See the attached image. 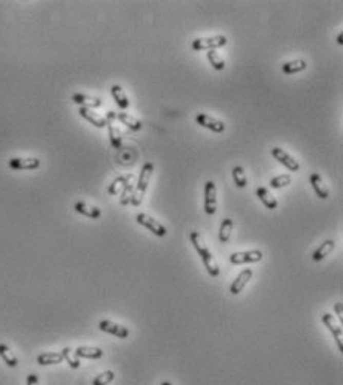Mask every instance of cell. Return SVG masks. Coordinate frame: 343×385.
Instances as JSON below:
<instances>
[{"mask_svg":"<svg viewBox=\"0 0 343 385\" xmlns=\"http://www.w3.org/2000/svg\"><path fill=\"white\" fill-rule=\"evenodd\" d=\"M36 361H37L41 366H49V364H59V363H63L64 358H63L62 353H44V354L37 355Z\"/></svg>","mask_w":343,"mask_h":385,"instance_id":"603a6c76","label":"cell"},{"mask_svg":"<svg viewBox=\"0 0 343 385\" xmlns=\"http://www.w3.org/2000/svg\"><path fill=\"white\" fill-rule=\"evenodd\" d=\"M207 60H209V63L212 64V67H214V69H217V70H224V67H225V62H224V59L219 56L215 49H211V51L207 52Z\"/></svg>","mask_w":343,"mask_h":385,"instance_id":"f1b7e54d","label":"cell"},{"mask_svg":"<svg viewBox=\"0 0 343 385\" xmlns=\"http://www.w3.org/2000/svg\"><path fill=\"white\" fill-rule=\"evenodd\" d=\"M189 241H191L193 247L196 248V251L199 252V255H200V259H202L203 264H204V267H206V270H207V273L212 278L218 277V263L214 259V255H212V252L209 251L207 245L204 244L202 234H200L199 231H191V233H189Z\"/></svg>","mask_w":343,"mask_h":385,"instance_id":"6da1fadb","label":"cell"},{"mask_svg":"<svg viewBox=\"0 0 343 385\" xmlns=\"http://www.w3.org/2000/svg\"><path fill=\"white\" fill-rule=\"evenodd\" d=\"M27 385H39V376L36 373H30L27 376Z\"/></svg>","mask_w":343,"mask_h":385,"instance_id":"836d02e7","label":"cell"},{"mask_svg":"<svg viewBox=\"0 0 343 385\" xmlns=\"http://www.w3.org/2000/svg\"><path fill=\"white\" fill-rule=\"evenodd\" d=\"M234 227V221L232 218H224L222 223H221V227H219V242L225 244L230 241V236H232V231H233Z\"/></svg>","mask_w":343,"mask_h":385,"instance_id":"cb8c5ba5","label":"cell"},{"mask_svg":"<svg viewBox=\"0 0 343 385\" xmlns=\"http://www.w3.org/2000/svg\"><path fill=\"white\" fill-rule=\"evenodd\" d=\"M41 166L39 158H11L9 160V168L15 170H33Z\"/></svg>","mask_w":343,"mask_h":385,"instance_id":"4fadbf2b","label":"cell"},{"mask_svg":"<svg viewBox=\"0 0 343 385\" xmlns=\"http://www.w3.org/2000/svg\"><path fill=\"white\" fill-rule=\"evenodd\" d=\"M117 121V114L113 111H108V115H106V127L109 130V140L110 145L115 148V150H120L121 145H123V135L118 129V125L115 124Z\"/></svg>","mask_w":343,"mask_h":385,"instance_id":"5b68a950","label":"cell"},{"mask_svg":"<svg viewBox=\"0 0 343 385\" xmlns=\"http://www.w3.org/2000/svg\"><path fill=\"white\" fill-rule=\"evenodd\" d=\"M161 385H172V382H169V381H164V382H161Z\"/></svg>","mask_w":343,"mask_h":385,"instance_id":"8d00e7d4","label":"cell"},{"mask_svg":"<svg viewBox=\"0 0 343 385\" xmlns=\"http://www.w3.org/2000/svg\"><path fill=\"white\" fill-rule=\"evenodd\" d=\"M79 115L82 117V118H85L87 121H90V123L93 124L94 127H97V129H103V127H106V118L105 117H102V115H99L97 112H94L93 109H88V108H79Z\"/></svg>","mask_w":343,"mask_h":385,"instance_id":"9a60e30c","label":"cell"},{"mask_svg":"<svg viewBox=\"0 0 343 385\" xmlns=\"http://www.w3.org/2000/svg\"><path fill=\"white\" fill-rule=\"evenodd\" d=\"M272 155L275 157V160H278L279 163H282L287 169L291 170V172H297V170L300 169V163L297 161L296 158L291 157L287 151H283L279 146L272 148Z\"/></svg>","mask_w":343,"mask_h":385,"instance_id":"30bf717a","label":"cell"},{"mask_svg":"<svg viewBox=\"0 0 343 385\" xmlns=\"http://www.w3.org/2000/svg\"><path fill=\"white\" fill-rule=\"evenodd\" d=\"M196 123L200 124L204 129H209L211 132H215V133H222L225 130V124L217 118H214V117H211V115H206V114H199L196 117Z\"/></svg>","mask_w":343,"mask_h":385,"instance_id":"8fae6325","label":"cell"},{"mask_svg":"<svg viewBox=\"0 0 343 385\" xmlns=\"http://www.w3.org/2000/svg\"><path fill=\"white\" fill-rule=\"evenodd\" d=\"M75 211H77L78 214H82V215L91 218V219H97V218L102 216V211H100L99 208L90 206V205H87V203H84V201H77V203H75Z\"/></svg>","mask_w":343,"mask_h":385,"instance_id":"ffe728a7","label":"cell"},{"mask_svg":"<svg viewBox=\"0 0 343 385\" xmlns=\"http://www.w3.org/2000/svg\"><path fill=\"white\" fill-rule=\"evenodd\" d=\"M110 94H112V97H113V100H115V103L118 105V108L125 109L130 106V100H128V97H127V94L123 90V87L121 85H112L110 87Z\"/></svg>","mask_w":343,"mask_h":385,"instance_id":"ac0fdd59","label":"cell"},{"mask_svg":"<svg viewBox=\"0 0 343 385\" xmlns=\"http://www.w3.org/2000/svg\"><path fill=\"white\" fill-rule=\"evenodd\" d=\"M255 194H257V197L260 199V200L263 201V205H264L267 209H270V211H275L276 208H278V200L273 197V194L264 188V187H258L257 190H255Z\"/></svg>","mask_w":343,"mask_h":385,"instance_id":"e0dca14e","label":"cell"},{"mask_svg":"<svg viewBox=\"0 0 343 385\" xmlns=\"http://www.w3.org/2000/svg\"><path fill=\"white\" fill-rule=\"evenodd\" d=\"M334 247H336V244H334V241H331V239H328L324 244H321L319 247L313 251V262H321V260H324L327 255H330V252L334 249Z\"/></svg>","mask_w":343,"mask_h":385,"instance_id":"44dd1931","label":"cell"},{"mask_svg":"<svg viewBox=\"0 0 343 385\" xmlns=\"http://www.w3.org/2000/svg\"><path fill=\"white\" fill-rule=\"evenodd\" d=\"M133 191H135V185H133V175L128 173L127 175V181H125L124 187L121 190V197H120V203L123 206H127L130 205L131 201V196H133Z\"/></svg>","mask_w":343,"mask_h":385,"instance_id":"7402d4cb","label":"cell"},{"mask_svg":"<svg viewBox=\"0 0 343 385\" xmlns=\"http://www.w3.org/2000/svg\"><path fill=\"white\" fill-rule=\"evenodd\" d=\"M306 67H308V63L304 60H293V62L282 64V72L285 75H293V74H298V72L304 70Z\"/></svg>","mask_w":343,"mask_h":385,"instance_id":"484cf974","label":"cell"},{"mask_svg":"<svg viewBox=\"0 0 343 385\" xmlns=\"http://www.w3.org/2000/svg\"><path fill=\"white\" fill-rule=\"evenodd\" d=\"M73 354L78 358H90V360H97L103 357V351L100 348H94V346H78Z\"/></svg>","mask_w":343,"mask_h":385,"instance_id":"d6986e66","label":"cell"},{"mask_svg":"<svg viewBox=\"0 0 343 385\" xmlns=\"http://www.w3.org/2000/svg\"><path fill=\"white\" fill-rule=\"evenodd\" d=\"M291 175H288V173H282V175H278V176H275V178H272L270 179V187L272 188H282V187H288V185L291 184Z\"/></svg>","mask_w":343,"mask_h":385,"instance_id":"f546056e","label":"cell"},{"mask_svg":"<svg viewBox=\"0 0 343 385\" xmlns=\"http://www.w3.org/2000/svg\"><path fill=\"white\" fill-rule=\"evenodd\" d=\"M63 358H64V361H67V364L72 368V369H78L79 366H81V363H79V358L77 355L73 354V351L69 348V346H66V348H63L62 351Z\"/></svg>","mask_w":343,"mask_h":385,"instance_id":"4dcf8cb0","label":"cell"},{"mask_svg":"<svg viewBox=\"0 0 343 385\" xmlns=\"http://www.w3.org/2000/svg\"><path fill=\"white\" fill-rule=\"evenodd\" d=\"M227 45V38L218 34V36H212V38H200V39H194L193 41V49L194 51H211V49H217L221 46Z\"/></svg>","mask_w":343,"mask_h":385,"instance_id":"3957f363","label":"cell"},{"mask_svg":"<svg viewBox=\"0 0 343 385\" xmlns=\"http://www.w3.org/2000/svg\"><path fill=\"white\" fill-rule=\"evenodd\" d=\"M254 275V272L251 270V269H245V270H242L236 279L233 281V284L230 285V293L234 294V296H237V294L240 293L243 288H245V285L250 282V279Z\"/></svg>","mask_w":343,"mask_h":385,"instance_id":"5bb4252c","label":"cell"},{"mask_svg":"<svg viewBox=\"0 0 343 385\" xmlns=\"http://www.w3.org/2000/svg\"><path fill=\"white\" fill-rule=\"evenodd\" d=\"M136 221L143 226L145 229H148L149 231H153L156 236L158 237H164L166 234H167V229L161 224V223H158L156 218H153V216H149L148 214H138L136 215Z\"/></svg>","mask_w":343,"mask_h":385,"instance_id":"52a82bcc","label":"cell"},{"mask_svg":"<svg viewBox=\"0 0 343 385\" xmlns=\"http://www.w3.org/2000/svg\"><path fill=\"white\" fill-rule=\"evenodd\" d=\"M263 260V252L260 249H251L242 252H233L230 255L232 264H246V263H257Z\"/></svg>","mask_w":343,"mask_h":385,"instance_id":"ba28073f","label":"cell"},{"mask_svg":"<svg viewBox=\"0 0 343 385\" xmlns=\"http://www.w3.org/2000/svg\"><path fill=\"white\" fill-rule=\"evenodd\" d=\"M153 172H154V164L153 163H145L142 166L141 173H139V179H138V184L135 187V191H133V196H131V205L133 206H141L142 201H143V196L148 190V185L151 182V176H153Z\"/></svg>","mask_w":343,"mask_h":385,"instance_id":"7a4b0ae2","label":"cell"},{"mask_svg":"<svg viewBox=\"0 0 343 385\" xmlns=\"http://www.w3.org/2000/svg\"><path fill=\"white\" fill-rule=\"evenodd\" d=\"M113 379H115V373L112 370H106L94 378L93 385H109Z\"/></svg>","mask_w":343,"mask_h":385,"instance_id":"d6a6232c","label":"cell"},{"mask_svg":"<svg viewBox=\"0 0 343 385\" xmlns=\"http://www.w3.org/2000/svg\"><path fill=\"white\" fill-rule=\"evenodd\" d=\"M334 312H336V315H337V320H339V321H342L343 310H342V303H340V302H337V303L334 305Z\"/></svg>","mask_w":343,"mask_h":385,"instance_id":"e575fe53","label":"cell"},{"mask_svg":"<svg viewBox=\"0 0 343 385\" xmlns=\"http://www.w3.org/2000/svg\"><path fill=\"white\" fill-rule=\"evenodd\" d=\"M72 100L77 103V105H81V108H100L103 100L100 97H94V96H88V94H82V93H77L72 96Z\"/></svg>","mask_w":343,"mask_h":385,"instance_id":"7c38bea8","label":"cell"},{"mask_svg":"<svg viewBox=\"0 0 343 385\" xmlns=\"http://www.w3.org/2000/svg\"><path fill=\"white\" fill-rule=\"evenodd\" d=\"M0 357L3 358V361L9 366V368H16L18 366V358L16 355L9 350L8 345L5 343H0Z\"/></svg>","mask_w":343,"mask_h":385,"instance_id":"4316f807","label":"cell"},{"mask_svg":"<svg viewBox=\"0 0 343 385\" xmlns=\"http://www.w3.org/2000/svg\"><path fill=\"white\" fill-rule=\"evenodd\" d=\"M337 44H339V45H342V44H343V34H342V33H340V34L337 36Z\"/></svg>","mask_w":343,"mask_h":385,"instance_id":"d590c367","label":"cell"},{"mask_svg":"<svg viewBox=\"0 0 343 385\" xmlns=\"http://www.w3.org/2000/svg\"><path fill=\"white\" fill-rule=\"evenodd\" d=\"M117 120H120L121 123L124 124L125 127H128V129L133 130V132H138V130H141L142 129L141 121H139L138 118H135L133 115L127 114V112H120V114L117 115Z\"/></svg>","mask_w":343,"mask_h":385,"instance_id":"d4e9b609","label":"cell"},{"mask_svg":"<svg viewBox=\"0 0 343 385\" xmlns=\"http://www.w3.org/2000/svg\"><path fill=\"white\" fill-rule=\"evenodd\" d=\"M321 320H322V323L326 324V327H327L328 330L331 332V335H333V338L336 340V343H337V348H339V351H343V338H342V325L340 323L331 315V314H322V317H321Z\"/></svg>","mask_w":343,"mask_h":385,"instance_id":"8992f818","label":"cell"},{"mask_svg":"<svg viewBox=\"0 0 343 385\" xmlns=\"http://www.w3.org/2000/svg\"><path fill=\"white\" fill-rule=\"evenodd\" d=\"M311 184H312L313 191H315V194L319 197V199H327L328 196H330V190H328V187L324 184V181H322V176L321 175H318V173H312L311 175Z\"/></svg>","mask_w":343,"mask_h":385,"instance_id":"2e32d148","label":"cell"},{"mask_svg":"<svg viewBox=\"0 0 343 385\" xmlns=\"http://www.w3.org/2000/svg\"><path fill=\"white\" fill-rule=\"evenodd\" d=\"M125 181H127V175H121V176L115 178V179L112 181V184L109 185V188H108V193H109L110 196H117V194L123 190Z\"/></svg>","mask_w":343,"mask_h":385,"instance_id":"1f68e13d","label":"cell"},{"mask_svg":"<svg viewBox=\"0 0 343 385\" xmlns=\"http://www.w3.org/2000/svg\"><path fill=\"white\" fill-rule=\"evenodd\" d=\"M233 179L234 184L239 188H245L248 185V178H246V172L242 166H236L233 168Z\"/></svg>","mask_w":343,"mask_h":385,"instance_id":"83f0119b","label":"cell"},{"mask_svg":"<svg viewBox=\"0 0 343 385\" xmlns=\"http://www.w3.org/2000/svg\"><path fill=\"white\" fill-rule=\"evenodd\" d=\"M218 208L217 200V187L214 181H206L204 184V212L207 215H214Z\"/></svg>","mask_w":343,"mask_h":385,"instance_id":"277c9868","label":"cell"},{"mask_svg":"<svg viewBox=\"0 0 343 385\" xmlns=\"http://www.w3.org/2000/svg\"><path fill=\"white\" fill-rule=\"evenodd\" d=\"M99 328L105 333H109V335H113L120 339H127L130 336V330L121 325V324L113 323V321H109V320H103L99 323Z\"/></svg>","mask_w":343,"mask_h":385,"instance_id":"9c48e42d","label":"cell"}]
</instances>
